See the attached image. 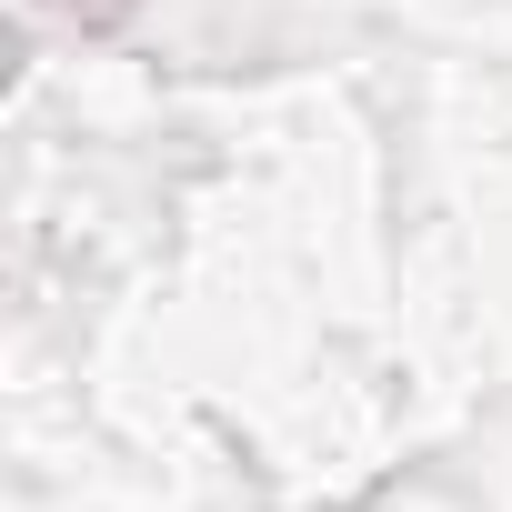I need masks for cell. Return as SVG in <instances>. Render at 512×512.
<instances>
[{
	"mask_svg": "<svg viewBox=\"0 0 512 512\" xmlns=\"http://www.w3.org/2000/svg\"><path fill=\"white\" fill-rule=\"evenodd\" d=\"M71 21H91V31H111V21H131V0H71Z\"/></svg>",
	"mask_w": 512,
	"mask_h": 512,
	"instance_id": "1",
	"label": "cell"
}]
</instances>
